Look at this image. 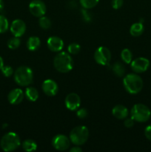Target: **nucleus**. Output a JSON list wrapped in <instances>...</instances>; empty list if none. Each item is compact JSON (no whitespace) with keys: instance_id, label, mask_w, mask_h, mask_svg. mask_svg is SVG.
Wrapping results in <instances>:
<instances>
[{"instance_id":"72a5a7b5","label":"nucleus","mask_w":151,"mask_h":152,"mask_svg":"<svg viewBox=\"0 0 151 152\" xmlns=\"http://www.w3.org/2000/svg\"><path fill=\"white\" fill-rule=\"evenodd\" d=\"M70 152H81L82 151V148H80L79 145H76V146L72 147V148L70 149Z\"/></svg>"},{"instance_id":"4468645a","label":"nucleus","mask_w":151,"mask_h":152,"mask_svg":"<svg viewBox=\"0 0 151 152\" xmlns=\"http://www.w3.org/2000/svg\"><path fill=\"white\" fill-rule=\"evenodd\" d=\"M47 45L48 48L51 51L60 52L64 48V42L60 37H50L47 41Z\"/></svg>"},{"instance_id":"2f4dec72","label":"nucleus","mask_w":151,"mask_h":152,"mask_svg":"<svg viewBox=\"0 0 151 152\" xmlns=\"http://www.w3.org/2000/svg\"><path fill=\"white\" fill-rule=\"evenodd\" d=\"M134 120L132 117H130V118H126V120L124 122V125L127 129H130V128H132L134 126Z\"/></svg>"},{"instance_id":"20e7f679","label":"nucleus","mask_w":151,"mask_h":152,"mask_svg":"<svg viewBox=\"0 0 151 152\" xmlns=\"http://www.w3.org/2000/svg\"><path fill=\"white\" fill-rule=\"evenodd\" d=\"M21 145L19 135L15 132H8L1 137L0 146L4 151H13L17 149Z\"/></svg>"},{"instance_id":"bb28decb","label":"nucleus","mask_w":151,"mask_h":152,"mask_svg":"<svg viewBox=\"0 0 151 152\" xmlns=\"http://www.w3.org/2000/svg\"><path fill=\"white\" fill-rule=\"evenodd\" d=\"M80 50H81V46L78 43H71L68 47V53H70V54H77V53H79Z\"/></svg>"},{"instance_id":"6ab92c4d","label":"nucleus","mask_w":151,"mask_h":152,"mask_svg":"<svg viewBox=\"0 0 151 152\" xmlns=\"http://www.w3.org/2000/svg\"><path fill=\"white\" fill-rule=\"evenodd\" d=\"M25 96L30 102H36L38 99V91L34 87H28L25 90Z\"/></svg>"},{"instance_id":"393cba45","label":"nucleus","mask_w":151,"mask_h":152,"mask_svg":"<svg viewBox=\"0 0 151 152\" xmlns=\"http://www.w3.org/2000/svg\"><path fill=\"white\" fill-rule=\"evenodd\" d=\"M21 45V40L19 39V37H14L13 38H10L7 41V47L12 50L18 48Z\"/></svg>"},{"instance_id":"2eb2a0df","label":"nucleus","mask_w":151,"mask_h":152,"mask_svg":"<svg viewBox=\"0 0 151 152\" xmlns=\"http://www.w3.org/2000/svg\"><path fill=\"white\" fill-rule=\"evenodd\" d=\"M24 92L21 88H14L7 95L8 102L12 105H19L24 99Z\"/></svg>"},{"instance_id":"f257e3e1","label":"nucleus","mask_w":151,"mask_h":152,"mask_svg":"<svg viewBox=\"0 0 151 152\" xmlns=\"http://www.w3.org/2000/svg\"><path fill=\"white\" fill-rule=\"evenodd\" d=\"M123 85L127 91L130 94H137L143 88V80L142 77L137 74L132 73L128 74L124 77Z\"/></svg>"},{"instance_id":"39448f33","label":"nucleus","mask_w":151,"mask_h":152,"mask_svg":"<svg viewBox=\"0 0 151 152\" xmlns=\"http://www.w3.org/2000/svg\"><path fill=\"white\" fill-rule=\"evenodd\" d=\"M150 109L147 105L142 103L136 104L130 111V117L138 123H144L150 118Z\"/></svg>"},{"instance_id":"7c9ffc66","label":"nucleus","mask_w":151,"mask_h":152,"mask_svg":"<svg viewBox=\"0 0 151 152\" xmlns=\"http://www.w3.org/2000/svg\"><path fill=\"white\" fill-rule=\"evenodd\" d=\"M123 3H124L123 0H112L111 4H112V7L115 10H117V9H119L122 7Z\"/></svg>"},{"instance_id":"a878e982","label":"nucleus","mask_w":151,"mask_h":152,"mask_svg":"<svg viewBox=\"0 0 151 152\" xmlns=\"http://www.w3.org/2000/svg\"><path fill=\"white\" fill-rule=\"evenodd\" d=\"M9 28V22L7 18L3 15H0V34H4Z\"/></svg>"},{"instance_id":"f03ea898","label":"nucleus","mask_w":151,"mask_h":152,"mask_svg":"<svg viewBox=\"0 0 151 152\" xmlns=\"http://www.w3.org/2000/svg\"><path fill=\"white\" fill-rule=\"evenodd\" d=\"M55 68L60 73H68L73 68V60L69 53L61 51L55 56L53 59Z\"/></svg>"},{"instance_id":"c85d7f7f","label":"nucleus","mask_w":151,"mask_h":152,"mask_svg":"<svg viewBox=\"0 0 151 152\" xmlns=\"http://www.w3.org/2000/svg\"><path fill=\"white\" fill-rule=\"evenodd\" d=\"M76 111V115L79 119H84L87 117V115H88L87 110L84 108H78Z\"/></svg>"},{"instance_id":"0eeeda50","label":"nucleus","mask_w":151,"mask_h":152,"mask_svg":"<svg viewBox=\"0 0 151 152\" xmlns=\"http://www.w3.org/2000/svg\"><path fill=\"white\" fill-rule=\"evenodd\" d=\"M94 59L99 65L106 66L111 60V52L107 48L101 46L98 48L94 53Z\"/></svg>"},{"instance_id":"f704fd0d","label":"nucleus","mask_w":151,"mask_h":152,"mask_svg":"<svg viewBox=\"0 0 151 152\" xmlns=\"http://www.w3.org/2000/svg\"><path fill=\"white\" fill-rule=\"evenodd\" d=\"M4 1H3V0H0V13L4 10Z\"/></svg>"},{"instance_id":"9d476101","label":"nucleus","mask_w":151,"mask_h":152,"mask_svg":"<svg viewBox=\"0 0 151 152\" xmlns=\"http://www.w3.org/2000/svg\"><path fill=\"white\" fill-rule=\"evenodd\" d=\"M150 66V60L144 57H138L132 60L130 63L131 69L136 74L145 72Z\"/></svg>"},{"instance_id":"1a4fd4ad","label":"nucleus","mask_w":151,"mask_h":152,"mask_svg":"<svg viewBox=\"0 0 151 152\" xmlns=\"http://www.w3.org/2000/svg\"><path fill=\"white\" fill-rule=\"evenodd\" d=\"M29 10L33 16L39 18L44 16L47 11V7L44 1L41 0H33L29 4Z\"/></svg>"},{"instance_id":"5701e85b","label":"nucleus","mask_w":151,"mask_h":152,"mask_svg":"<svg viewBox=\"0 0 151 152\" xmlns=\"http://www.w3.org/2000/svg\"><path fill=\"white\" fill-rule=\"evenodd\" d=\"M99 0H79V2L83 8L91 9L96 7L99 3Z\"/></svg>"},{"instance_id":"c756f323","label":"nucleus","mask_w":151,"mask_h":152,"mask_svg":"<svg viewBox=\"0 0 151 152\" xmlns=\"http://www.w3.org/2000/svg\"><path fill=\"white\" fill-rule=\"evenodd\" d=\"M81 15L83 16V19L85 20V22H88L91 20V16H90L91 15H90V12L87 10V9L83 8L82 10H81Z\"/></svg>"},{"instance_id":"7ed1b4c3","label":"nucleus","mask_w":151,"mask_h":152,"mask_svg":"<svg viewBox=\"0 0 151 152\" xmlns=\"http://www.w3.org/2000/svg\"><path fill=\"white\" fill-rule=\"evenodd\" d=\"M14 80L19 86H28L33 83V73L28 66H20L14 72Z\"/></svg>"},{"instance_id":"f8f14e48","label":"nucleus","mask_w":151,"mask_h":152,"mask_svg":"<svg viewBox=\"0 0 151 152\" xmlns=\"http://www.w3.org/2000/svg\"><path fill=\"white\" fill-rule=\"evenodd\" d=\"M41 88L43 92L49 96H55L59 91V86L56 82L50 79H47L43 82Z\"/></svg>"},{"instance_id":"9b49d317","label":"nucleus","mask_w":151,"mask_h":152,"mask_svg":"<svg viewBox=\"0 0 151 152\" xmlns=\"http://www.w3.org/2000/svg\"><path fill=\"white\" fill-rule=\"evenodd\" d=\"M66 108L70 111H76L81 105L80 96L76 93H70L67 95L65 99Z\"/></svg>"},{"instance_id":"dca6fc26","label":"nucleus","mask_w":151,"mask_h":152,"mask_svg":"<svg viewBox=\"0 0 151 152\" xmlns=\"http://www.w3.org/2000/svg\"><path fill=\"white\" fill-rule=\"evenodd\" d=\"M112 114L115 118L118 119V120H123L128 117L129 111L124 105H117L113 108Z\"/></svg>"},{"instance_id":"aec40b11","label":"nucleus","mask_w":151,"mask_h":152,"mask_svg":"<svg viewBox=\"0 0 151 152\" xmlns=\"http://www.w3.org/2000/svg\"><path fill=\"white\" fill-rule=\"evenodd\" d=\"M22 148L27 152L35 151L37 149V144L33 140H25L22 142Z\"/></svg>"},{"instance_id":"473e14b6","label":"nucleus","mask_w":151,"mask_h":152,"mask_svg":"<svg viewBox=\"0 0 151 152\" xmlns=\"http://www.w3.org/2000/svg\"><path fill=\"white\" fill-rule=\"evenodd\" d=\"M144 135L146 138L151 141V124L147 126L144 129Z\"/></svg>"},{"instance_id":"cd10ccee","label":"nucleus","mask_w":151,"mask_h":152,"mask_svg":"<svg viewBox=\"0 0 151 152\" xmlns=\"http://www.w3.org/2000/svg\"><path fill=\"white\" fill-rule=\"evenodd\" d=\"M1 73L3 75L6 77H11L13 74V70L12 67L9 66V65H4L1 69Z\"/></svg>"},{"instance_id":"b1692460","label":"nucleus","mask_w":151,"mask_h":152,"mask_svg":"<svg viewBox=\"0 0 151 152\" xmlns=\"http://www.w3.org/2000/svg\"><path fill=\"white\" fill-rule=\"evenodd\" d=\"M38 25L41 27L42 29L47 30L51 27V21L47 16H42L39 17V20H38Z\"/></svg>"},{"instance_id":"c9c22d12","label":"nucleus","mask_w":151,"mask_h":152,"mask_svg":"<svg viewBox=\"0 0 151 152\" xmlns=\"http://www.w3.org/2000/svg\"><path fill=\"white\" fill-rule=\"evenodd\" d=\"M4 66V60H3L2 58L0 56V70L1 69V68Z\"/></svg>"},{"instance_id":"a211bd4d","label":"nucleus","mask_w":151,"mask_h":152,"mask_svg":"<svg viewBox=\"0 0 151 152\" xmlns=\"http://www.w3.org/2000/svg\"><path fill=\"white\" fill-rule=\"evenodd\" d=\"M144 30V28L143 23L136 22L131 25L130 28V33L133 37H138L143 34Z\"/></svg>"},{"instance_id":"4be33fe9","label":"nucleus","mask_w":151,"mask_h":152,"mask_svg":"<svg viewBox=\"0 0 151 152\" xmlns=\"http://www.w3.org/2000/svg\"><path fill=\"white\" fill-rule=\"evenodd\" d=\"M121 58L126 64H130L133 59V53L128 48H124L121 52Z\"/></svg>"},{"instance_id":"423d86ee","label":"nucleus","mask_w":151,"mask_h":152,"mask_svg":"<svg viewBox=\"0 0 151 152\" xmlns=\"http://www.w3.org/2000/svg\"><path fill=\"white\" fill-rule=\"evenodd\" d=\"M89 137V130L84 126L73 128L70 133V140L75 145H81L87 142Z\"/></svg>"},{"instance_id":"412c9836","label":"nucleus","mask_w":151,"mask_h":152,"mask_svg":"<svg viewBox=\"0 0 151 152\" xmlns=\"http://www.w3.org/2000/svg\"><path fill=\"white\" fill-rule=\"evenodd\" d=\"M112 70L113 71V73L115 74V75H116L117 77H121L124 75V73H125V68L123 65L122 63L118 62H115V63L112 66Z\"/></svg>"},{"instance_id":"6e6552de","label":"nucleus","mask_w":151,"mask_h":152,"mask_svg":"<svg viewBox=\"0 0 151 152\" xmlns=\"http://www.w3.org/2000/svg\"><path fill=\"white\" fill-rule=\"evenodd\" d=\"M70 145V140L64 134H57L52 139V146L57 151H66Z\"/></svg>"},{"instance_id":"ddd939ff","label":"nucleus","mask_w":151,"mask_h":152,"mask_svg":"<svg viewBox=\"0 0 151 152\" xmlns=\"http://www.w3.org/2000/svg\"><path fill=\"white\" fill-rule=\"evenodd\" d=\"M26 31V25L22 19H15L10 25V32L14 37H20L25 34Z\"/></svg>"},{"instance_id":"f3484780","label":"nucleus","mask_w":151,"mask_h":152,"mask_svg":"<svg viewBox=\"0 0 151 152\" xmlns=\"http://www.w3.org/2000/svg\"><path fill=\"white\" fill-rule=\"evenodd\" d=\"M41 45V41L38 37H30L27 42V48L30 51H35L38 50Z\"/></svg>"}]
</instances>
